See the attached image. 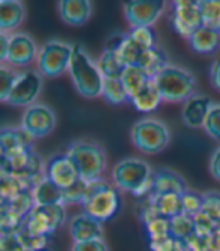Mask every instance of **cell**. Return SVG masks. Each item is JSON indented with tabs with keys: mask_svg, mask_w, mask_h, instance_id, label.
Masks as SVG:
<instances>
[{
	"mask_svg": "<svg viewBox=\"0 0 220 251\" xmlns=\"http://www.w3.org/2000/svg\"><path fill=\"white\" fill-rule=\"evenodd\" d=\"M121 206L122 199L119 190L107 180L97 179L87 184V191L82 201V208L86 215L100 223H107L119 214Z\"/></svg>",
	"mask_w": 220,
	"mask_h": 251,
	"instance_id": "1",
	"label": "cell"
},
{
	"mask_svg": "<svg viewBox=\"0 0 220 251\" xmlns=\"http://www.w3.org/2000/svg\"><path fill=\"white\" fill-rule=\"evenodd\" d=\"M70 75L77 92L84 98H95L103 92V75L82 45L76 44L70 63Z\"/></svg>",
	"mask_w": 220,
	"mask_h": 251,
	"instance_id": "2",
	"label": "cell"
},
{
	"mask_svg": "<svg viewBox=\"0 0 220 251\" xmlns=\"http://www.w3.org/2000/svg\"><path fill=\"white\" fill-rule=\"evenodd\" d=\"M152 173L151 167L142 159L127 158L113 167L112 177L116 187L124 191H130L135 196H149Z\"/></svg>",
	"mask_w": 220,
	"mask_h": 251,
	"instance_id": "3",
	"label": "cell"
},
{
	"mask_svg": "<svg viewBox=\"0 0 220 251\" xmlns=\"http://www.w3.org/2000/svg\"><path fill=\"white\" fill-rule=\"evenodd\" d=\"M68 155L74 161L83 180L92 182L101 179V175L106 170L107 158L104 149L98 143L89 140L74 142L68 149Z\"/></svg>",
	"mask_w": 220,
	"mask_h": 251,
	"instance_id": "4",
	"label": "cell"
},
{
	"mask_svg": "<svg viewBox=\"0 0 220 251\" xmlns=\"http://www.w3.org/2000/svg\"><path fill=\"white\" fill-rule=\"evenodd\" d=\"M165 101L169 102H186L193 98L194 92V77L180 66L169 65L167 68L154 78Z\"/></svg>",
	"mask_w": 220,
	"mask_h": 251,
	"instance_id": "5",
	"label": "cell"
},
{
	"mask_svg": "<svg viewBox=\"0 0 220 251\" xmlns=\"http://www.w3.org/2000/svg\"><path fill=\"white\" fill-rule=\"evenodd\" d=\"M131 140L139 151L145 153H159L167 148L170 142V132L163 122L146 118L133 125Z\"/></svg>",
	"mask_w": 220,
	"mask_h": 251,
	"instance_id": "6",
	"label": "cell"
},
{
	"mask_svg": "<svg viewBox=\"0 0 220 251\" xmlns=\"http://www.w3.org/2000/svg\"><path fill=\"white\" fill-rule=\"evenodd\" d=\"M74 45L50 41L39 50L38 54V70L42 75L55 78L59 77L63 71L70 70Z\"/></svg>",
	"mask_w": 220,
	"mask_h": 251,
	"instance_id": "7",
	"label": "cell"
},
{
	"mask_svg": "<svg viewBox=\"0 0 220 251\" xmlns=\"http://www.w3.org/2000/svg\"><path fill=\"white\" fill-rule=\"evenodd\" d=\"M67 220L63 204H36L26 218L25 229L30 233L50 238Z\"/></svg>",
	"mask_w": 220,
	"mask_h": 251,
	"instance_id": "8",
	"label": "cell"
},
{
	"mask_svg": "<svg viewBox=\"0 0 220 251\" xmlns=\"http://www.w3.org/2000/svg\"><path fill=\"white\" fill-rule=\"evenodd\" d=\"M204 18L199 8V2L192 0H178L173 3L172 11V27L180 36L190 39L197 30L202 29Z\"/></svg>",
	"mask_w": 220,
	"mask_h": 251,
	"instance_id": "9",
	"label": "cell"
},
{
	"mask_svg": "<svg viewBox=\"0 0 220 251\" xmlns=\"http://www.w3.org/2000/svg\"><path fill=\"white\" fill-rule=\"evenodd\" d=\"M56 126V115L53 110L42 104H33L29 107L23 119H21V128L29 132L33 139H42V137L53 132Z\"/></svg>",
	"mask_w": 220,
	"mask_h": 251,
	"instance_id": "10",
	"label": "cell"
},
{
	"mask_svg": "<svg viewBox=\"0 0 220 251\" xmlns=\"http://www.w3.org/2000/svg\"><path fill=\"white\" fill-rule=\"evenodd\" d=\"M42 89V78L36 71H26L18 74L14 89L11 90L8 104L14 107H32Z\"/></svg>",
	"mask_w": 220,
	"mask_h": 251,
	"instance_id": "11",
	"label": "cell"
},
{
	"mask_svg": "<svg viewBox=\"0 0 220 251\" xmlns=\"http://www.w3.org/2000/svg\"><path fill=\"white\" fill-rule=\"evenodd\" d=\"M46 176L62 190H68L82 180V176L68 153H59L50 158L46 166Z\"/></svg>",
	"mask_w": 220,
	"mask_h": 251,
	"instance_id": "12",
	"label": "cell"
},
{
	"mask_svg": "<svg viewBox=\"0 0 220 251\" xmlns=\"http://www.w3.org/2000/svg\"><path fill=\"white\" fill-rule=\"evenodd\" d=\"M166 3L156 2H125L124 14L131 27H151L165 11Z\"/></svg>",
	"mask_w": 220,
	"mask_h": 251,
	"instance_id": "13",
	"label": "cell"
},
{
	"mask_svg": "<svg viewBox=\"0 0 220 251\" xmlns=\"http://www.w3.org/2000/svg\"><path fill=\"white\" fill-rule=\"evenodd\" d=\"M38 51L33 39L26 33H15L9 36V49L6 62L14 66H26L38 59Z\"/></svg>",
	"mask_w": 220,
	"mask_h": 251,
	"instance_id": "14",
	"label": "cell"
},
{
	"mask_svg": "<svg viewBox=\"0 0 220 251\" xmlns=\"http://www.w3.org/2000/svg\"><path fill=\"white\" fill-rule=\"evenodd\" d=\"M189 191L186 180L172 170L159 169L152 173L151 179V193L149 196H165V194H180L183 196Z\"/></svg>",
	"mask_w": 220,
	"mask_h": 251,
	"instance_id": "15",
	"label": "cell"
},
{
	"mask_svg": "<svg viewBox=\"0 0 220 251\" xmlns=\"http://www.w3.org/2000/svg\"><path fill=\"white\" fill-rule=\"evenodd\" d=\"M70 232H71L74 242L101 239L103 238V223H100L98 220L86 215L83 212L82 215H77L71 220Z\"/></svg>",
	"mask_w": 220,
	"mask_h": 251,
	"instance_id": "16",
	"label": "cell"
},
{
	"mask_svg": "<svg viewBox=\"0 0 220 251\" xmlns=\"http://www.w3.org/2000/svg\"><path fill=\"white\" fill-rule=\"evenodd\" d=\"M213 102L207 97H193L183 105V121L190 128H202Z\"/></svg>",
	"mask_w": 220,
	"mask_h": 251,
	"instance_id": "17",
	"label": "cell"
},
{
	"mask_svg": "<svg viewBox=\"0 0 220 251\" xmlns=\"http://www.w3.org/2000/svg\"><path fill=\"white\" fill-rule=\"evenodd\" d=\"M92 14V3L87 0H62L59 2V15L70 26H82Z\"/></svg>",
	"mask_w": 220,
	"mask_h": 251,
	"instance_id": "18",
	"label": "cell"
},
{
	"mask_svg": "<svg viewBox=\"0 0 220 251\" xmlns=\"http://www.w3.org/2000/svg\"><path fill=\"white\" fill-rule=\"evenodd\" d=\"M32 142L33 137L23 128H5L0 135L2 156H8L25 149H32Z\"/></svg>",
	"mask_w": 220,
	"mask_h": 251,
	"instance_id": "19",
	"label": "cell"
},
{
	"mask_svg": "<svg viewBox=\"0 0 220 251\" xmlns=\"http://www.w3.org/2000/svg\"><path fill=\"white\" fill-rule=\"evenodd\" d=\"M25 20V6L18 0H2L0 2V29L6 30L17 29Z\"/></svg>",
	"mask_w": 220,
	"mask_h": 251,
	"instance_id": "20",
	"label": "cell"
},
{
	"mask_svg": "<svg viewBox=\"0 0 220 251\" xmlns=\"http://www.w3.org/2000/svg\"><path fill=\"white\" fill-rule=\"evenodd\" d=\"M192 49L201 54H211L220 49V30L204 26L189 39Z\"/></svg>",
	"mask_w": 220,
	"mask_h": 251,
	"instance_id": "21",
	"label": "cell"
},
{
	"mask_svg": "<svg viewBox=\"0 0 220 251\" xmlns=\"http://www.w3.org/2000/svg\"><path fill=\"white\" fill-rule=\"evenodd\" d=\"M33 199L36 204H63V190L59 188L53 180H50L47 176L42 180H39L36 187L32 190Z\"/></svg>",
	"mask_w": 220,
	"mask_h": 251,
	"instance_id": "22",
	"label": "cell"
},
{
	"mask_svg": "<svg viewBox=\"0 0 220 251\" xmlns=\"http://www.w3.org/2000/svg\"><path fill=\"white\" fill-rule=\"evenodd\" d=\"M162 101H165V100L160 94L156 81L151 80L130 102L136 110H139L142 113H149V111L157 110L159 105L162 104Z\"/></svg>",
	"mask_w": 220,
	"mask_h": 251,
	"instance_id": "23",
	"label": "cell"
},
{
	"mask_svg": "<svg viewBox=\"0 0 220 251\" xmlns=\"http://www.w3.org/2000/svg\"><path fill=\"white\" fill-rule=\"evenodd\" d=\"M138 66H140L142 70L154 80L165 70V68L169 66L167 56L160 47H154V49L145 50Z\"/></svg>",
	"mask_w": 220,
	"mask_h": 251,
	"instance_id": "24",
	"label": "cell"
},
{
	"mask_svg": "<svg viewBox=\"0 0 220 251\" xmlns=\"http://www.w3.org/2000/svg\"><path fill=\"white\" fill-rule=\"evenodd\" d=\"M148 200L154 204V208L157 209V212L165 218L172 220L175 217L184 214L183 199L180 194H165V196H156V197L149 196Z\"/></svg>",
	"mask_w": 220,
	"mask_h": 251,
	"instance_id": "25",
	"label": "cell"
},
{
	"mask_svg": "<svg viewBox=\"0 0 220 251\" xmlns=\"http://www.w3.org/2000/svg\"><path fill=\"white\" fill-rule=\"evenodd\" d=\"M121 80L127 89L130 101H131L152 78L142 70L140 66L133 65V66H125V70L121 75Z\"/></svg>",
	"mask_w": 220,
	"mask_h": 251,
	"instance_id": "26",
	"label": "cell"
},
{
	"mask_svg": "<svg viewBox=\"0 0 220 251\" xmlns=\"http://www.w3.org/2000/svg\"><path fill=\"white\" fill-rule=\"evenodd\" d=\"M98 70L103 75V78H121L125 65L119 59L116 53L112 51H106L100 56L98 59Z\"/></svg>",
	"mask_w": 220,
	"mask_h": 251,
	"instance_id": "27",
	"label": "cell"
},
{
	"mask_svg": "<svg viewBox=\"0 0 220 251\" xmlns=\"http://www.w3.org/2000/svg\"><path fill=\"white\" fill-rule=\"evenodd\" d=\"M101 95L110 104H116L118 105V104L130 102L128 92H127V89H125L121 78H104Z\"/></svg>",
	"mask_w": 220,
	"mask_h": 251,
	"instance_id": "28",
	"label": "cell"
},
{
	"mask_svg": "<svg viewBox=\"0 0 220 251\" xmlns=\"http://www.w3.org/2000/svg\"><path fill=\"white\" fill-rule=\"evenodd\" d=\"M170 235L172 238L178 241H189L193 235H196V224L194 217H190L187 214L178 215L170 220Z\"/></svg>",
	"mask_w": 220,
	"mask_h": 251,
	"instance_id": "29",
	"label": "cell"
},
{
	"mask_svg": "<svg viewBox=\"0 0 220 251\" xmlns=\"http://www.w3.org/2000/svg\"><path fill=\"white\" fill-rule=\"evenodd\" d=\"M145 226H146V232L149 235L151 244L162 242V241L172 238V235H170V220L169 218L156 217L151 221H148Z\"/></svg>",
	"mask_w": 220,
	"mask_h": 251,
	"instance_id": "30",
	"label": "cell"
},
{
	"mask_svg": "<svg viewBox=\"0 0 220 251\" xmlns=\"http://www.w3.org/2000/svg\"><path fill=\"white\" fill-rule=\"evenodd\" d=\"M199 8L204 25L210 29L220 30V0H201Z\"/></svg>",
	"mask_w": 220,
	"mask_h": 251,
	"instance_id": "31",
	"label": "cell"
},
{
	"mask_svg": "<svg viewBox=\"0 0 220 251\" xmlns=\"http://www.w3.org/2000/svg\"><path fill=\"white\" fill-rule=\"evenodd\" d=\"M32 190L25 180L14 176H2V201H8L18 194Z\"/></svg>",
	"mask_w": 220,
	"mask_h": 251,
	"instance_id": "32",
	"label": "cell"
},
{
	"mask_svg": "<svg viewBox=\"0 0 220 251\" xmlns=\"http://www.w3.org/2000/svg\"><path fill=\"white\" fill-rule=\"evenodd\" d=\"M128 35L138 45H140L143 50L157 47V33L152 29V26L151 27H133Z\"/></svg>",
	"mask_w": 220,
	"mask_h": 251,
	"instance_id": "33",
	"label": "cell"
},
{
	"mask_svg": "<svg viewBox=\"0 0 220 251\" xmlns=\"http://www.w3.org/2000/svg\"><path fill=\"white\" fill-rule=\"evenodd\" d=\"M183 208H184V214L190 215V217H196L199 215L204 209V194H199L196 191H186L183 196Z\"/></svg>",
	"mask_w": 220,
	"mask_h": 251,
	"instance_id": "34",
	"label": "cell"
},
{
	"mask_svg": "<svg viewBox=\"0 0 220 251\" xmlns=\"http://www.w3.org/2000/svg\"><path fill=\"white\" fill-rule=\"evenodd\" d=\"M21 245L26 251H38V250H46L47 247V242H49V238L47 236H39V235H35V233H30L28 232L25 227L21 229L18 233H17Z\"/></svg>",
	"mask_w": 220,
	"mask_h": 251,
	"instance_id": "35",
	"label": "cell"
},
{
	"mask_svg": "<svg viewBox=\"0 0 220 251\" xmlns=\"http://www.w3.org/2000/svg\"><path fill=\"white\" fill-rule=\"evenodd\" d=\"M202 212L220 226V194L219 193L204 194V209H202Z\"/></svg>",
	"mask_w": 220,
	"mask_h": 251,
	"instance_id": "36",
	"label": "cell"
},
{
	"mask_svg": "<svg viewBox=\"0 0 220 251\" xmlns=\"http://www.w3.org/2000/svg\"><path fill=\"white\" fill-rule=\"evenodd\" d=\"M204 128L214 140L220 142V104H213Z\"/></svg>",
	"mask_w": 220,
	"mask_h": 251,
	"instance_id": "37",
	"label": "cell"
},
{
	"mask_svg": "<svg viewBox=\"0 0 220 251\" xmlns=\"http://www.w3.org/2000/svg\"><path fill=\"white\" fill-rule=\"evenodd\" d=\"M87 184H89V182L82 179L71 188L63 190V204H67V203H80L82 204V201L86 196V191H87Z\"/></svg>",
	"mask_w": 220,
	"mask_h": 251,
	"instance_id": "38",
	"label": "cell"
},
{
	"mask_svg": "<svg viewBox=\"0 0 220 251\" xmlns=\"http://www.w3.org/2000/svg\"><path fill=\"white\" fill-rule=\"evenodd\" d=\"M0 78H2V92H0V100L6 102L8 98H9L11 90L15 86L18 74L8 70V68H5V66H2V68H0Z\"/></svg>",
	"mask_w": 220,
	"mask_h": 251,
	"instance_id": "39",
	"label": "cell"
},
{
	"mask_svg": "<svg viewBox=\"0 0 220 251\" xmlns=\"http://www.w3.org/2000/svg\"><path fill=\"white\" fill-rule=\"evenodd\" d=\"M73 251H109V247L101 238V239H92L86 242H74Z\"/></svg>",
	"mask_w": 220,
	"mask_h": 251,
	"instance_id": "40",
	"label": "cell"
},
{
	"mask_svg": "<svg viewBox=\"0 0 220 251\" xmlns=\"http://www.w3.org/2000/svg\"><path fill=\"white\" fill-rule=\"evenodd\" d=\"M210 170H211V175L220 180V148H217L213 155H211V159H210Z\"/></svg>",
	"mask_w": 220,
	"mask_h": 251,
	"instance_id": "41",
	"label": "cell"
},
{
	"mask_svg": "<svg viewBox=\"0 0 220 251\" xmlns=\"http://www.w3.org/2000/svg\"><path fill=\"white\" fill-rule=\"evenodd\" d=\"M210 78H211L213 87L220 90V59L213 62L211 70H210Z\"/></svg>",
	"mask_w": 220,
	"mask_h": 251,
	"instance_id": "42",
	"label": "cell"
},
{
	"mask_svg": "<svg viewBox=\"0 0 220 251\" xmlns=\"http://www.w3.org/2000/svg\"><path fill=\"white\" fill-rule=\"evenodd\" d=\"M208 251H220V226L207 236Z\"/></svg>",
	"mask_w": 220,
	"mask_h": 251,
	"instance_id": "43",
	"label": "cell"
},
{
	"mask_svg": "<svg viewBox=\"0 0 220 251\" xmlns=\"http://www.w3.org/2000/svg\"><path fill=\"white\" fill-rule=\"evenodd\" d=\"M8 49H9V36L5 32H2L0 33V57H2V60L6 59Z\"/></svg>",
	"mask_w": 220,
	"mask_h": 251,
	"instance_id": "44",
	"label": "cell"
},
{
	"mask_svg": "<svg viewBox=\"0 0 220 251\" xmlns=\"http://www.w3.org/2000/svg\"><path fill=\"white\" fill-rule=\"evenodd\" d=\"M38 251H49V250H47V248H46V250H38Z\"/></svg>",
	"mask_w": 220,
	"mask_h": 251,
	"instance_id": "45",
	"label": "cell"
}]
</instances>
